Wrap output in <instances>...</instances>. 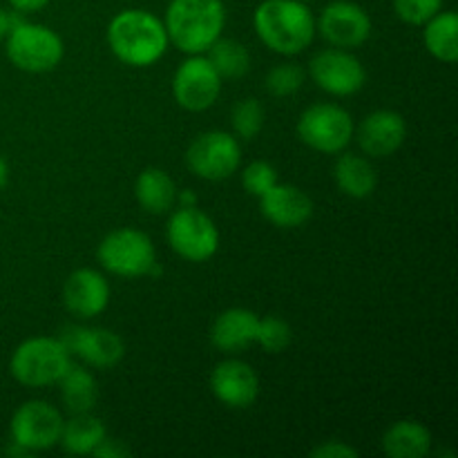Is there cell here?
I'll return each instance as SVG.
<instances>
[{"instance_id": "obj_7", "label": "cell", "mask_w": 458, "mask_h": 458, "mask_svg": "<svg viewBox=\"0 0 458 458\" xmlns=\"http://www.w3.org/2000/svg\"><path fill=\"white\" fill-rule=\"evenodd\" d=\"M168 244L188 262H206L217 253L219 231L213 219L195 206H179L165 226Z\"/></svg>"}, {"instance_id": "obj_13", "label": "cell", "mask_w": 458, "mask_h": 458, "mask_svg": "<svg viewBox=\"0 0 458 458\" xmlns=\"http://www.w3.org/2000/svg\"><path fill=\"white\" fill-rule=\"evenodd\" d=\"M58 340L65 344L70 356L83 358L88 365L98 369H112L125 356L123 340L103 327H65L58 334Z\"/></svg>"}, {"instance_id": "obj_2", "label": "cell", "mask_w": 458, "mask_h": 458, "mask_svg": "<svg viewBox=\"0 0 458 458\" xmlns=\"http://www.w3.org/2000/svg\"><path fill=\"white\" fill-rule=\"evenodd\" d=\"M168 43L164 22L143 9H125L107 25V45L125 65H152L164 56Z\"/></svg>"}, {"instance_id": "obj_5", "label": "cell", "mask_w": 458, "mask_h": 458, "mask_svg": "<svg viewBox=\"0 0 458 458\" xmlns=\"http://www.w3.org/2000/svg\"><path fill=\"white\" fill-rule=\"evenodd\" d=\"M7 38V58L22 72L43 74L61 63L63 40L54 30L36 22L18 21L12 25Z\"/></svg>"}, {"instance_id": "obj_37", "label": "cell", "mask_w": 458, "mask_h": 458, "mask_svg": "<svg viewBox=\"0 0 458 458\" xmlns=\"http://www.w3.org/2000/svg\"><path fill=\"white\" fill-rule=\"evenodd\" d=\"M177 201H179V206H195V201H197V197L192 195V192H182V195H177Z\"/></svg>"}, {"instance_id": "obj_28", "label": "cell", "mask_w": 458, "mask_h": 458, "mask_svg": "<svg viewBox=\"0 0 458 458\" xmlns=\"http://www.w3.org/2000/svg\"><path fill=\"white\" fill-rule=\"evenodd\" d=\"M264 125V107L258 98H244L233 107V128L237 137L250 141Z\"/></svg>"}, {"instance_id": "obj_1", "label": "cell", "mask_w": 458, "mask_h": 458, "mask_svg": "<svg viewBox=\"0 0 458 458\" xmlns=\"http://www.w3.org/2000/svg\"><path fill=\"white\" fill-rule=\"evenodd\" d=\"M253 25L259 40L284 56L304 52L316 36V18L300 0H264L255 9Z\"/></svg>"}, {"instance_id": "obj_27", "label": "cell", "mask_w": 458, "mask_h": 458, "mask_svg": "<svg viewBox=\"0 0 458 458\" xmlns=\"http://www.w3.org/2000/svg\"><path fill=\"white\" fill-rule=\"evenodd\" d=\"M293 331H291L289 322L282 320L277 316H267L258 320V331H255V343L268 353L284 352L291 344Z\"/></svg>"}, {"instance_id": "obj_25", "label": "cell", "mask_w": 458, "mask_h": 458, "mask_svg": "<svg viewBox=\"0 0 458 458\" xmlns=\"http://www.w3.org/2000/svg\"><path fill=\"white\" fill-rule=\"evenodd\" d=\"M425 45L434 58L454 63L458 58V16L454 12H438L425 22Z\"/></svg>"}, {"instance_id": "obj_14", "label": "cell", "mask_w": 458, "mask_h": 458, "mask_svg": "<svg viewBox=\"0 0 458 458\" xmlns=\"http://www.w3.org/2000/svg\"><path fill=\"white\" fill-rule=\"evenodd\" d=\"M318 30L327 43L340 49L360 47L371 34V21L365 9L349 0L329 3L320 13Z\"/></svg>"}, {"instance_id": "obj_34", "label": "cell", "mask_w": 458, "mask_h": 458, "mask_svg": "<svg viewBox=\"0 0 458 458\" xmlns=\"http://www.w3.org/2000/svg\"><path fill=\"white\" fill-rule=\"evenodd\" d=\"M49 0H9V4H12L18 13L38 12V9H43Z\"/></svg>"}, {"instance_id": "obj_3", "label": "cell", "mask_w": 458, "mask_h": 458, "mask_svg": "<svg viewBox=\"0 0 458 458\" xmlns=\"http://www.w3.org/2000/svg\"><path fill=\"white\" fill-rule=\"evenodd\" d=\"M226 9L222 0H173L165 9V34L186 54L208 52L222 36Z\"/></svg>"}, {"instance_id": "obj_33", "label": "cell", "mask_w": 458, "mask_h": 458, "mask_svg": "<svg viewBox=\"0 0 458 458\" xmlns=\"http://www.w3.org/2000/svg\"><path fill=\"white\" fill-rule=\"evenodd\" d=\"M92 454L98 458H123V456H130V450L123 445V443L106 437L101 443H98V447L92 452Z\"/></svg>"}, {"instance_id": "obj_35", "label": "cell", "mask_w": 458, "mask_h": 458, "mask_svg": "<svg viewBox=\"0 0 458 458\" xmlns=\"http://www.w3.org/2000/svg\"><path fill=\"white\" fill-rule=\"evenodd\" d=\"M9 30H12V13L0 9V40L9 34Z\"/></svg>"}, {"instance_id": "obj_6", "label": "cell", "mask_w": 458, "mask_h": 458, "mask_svg": "<svg viewBox=\"0 0 458 458\" xmlns=\"http://www.w3.org/2000/svg\"><path fill=\"white\" fill-rule=\"evenodd\" d=\"M97 258L106 271L119 277H141L155 273L157 253L150 237L134 228H119L98 244Z\"/></svg>"}, {"instance_id": "obj_11", "label": "cell", "mask_w": 458, "mask_h": 458, "mask_svg": "<svg viewBox=\"0 0 458 458\" xmlns=\"http://www.w3.org/2000/svg\"><path fill=\"white\" fill-rule=\"evenodd\" d=\"M222 92V76L215 72L208 58L192 54L174 72V101L188 112H204L217 101Z\"/></svg>"}, {"instance_id": "obj_18", "label": "cell", "mask_w": 458, "mask_h": 458, "mask_svg": "<svg viewBox=\"0 0 458 458\" xmlns=\"http://www.w3.org/2000/svg\"><path fill=\"white\" fill-rule=\"evenodd\" d=\"M262 215L280 228H298L307 224L313 215V201L302 188L291 183H276L259 197Z\"/></svg>"}, {"instance_id": "obj_16", "label": "cell", "mask_w": 458, "mask_h": 458, "mask_svg": "<svg viewBox=\"0 0 458 458\" xmlns=\"http://www.w3.org/2000/svg\"><path fill=\"white\" fill-rule=\"evenodd\" d=\"M110 302V286L106 277L94 268H79L72 273L63 286V304L76 318H97Z\"/></svg>"}, {"instance_id": "obj_23", "label": "cell", "mask_w": 458, "mask_h": 458, "mask_svg": "<svg viewBox=\"0 0 458 458\" xmlns=\"http://www.w3.org/2000/svg\"><path fill=\"white\" fill-rule=\"evenodd\" d=\"M106 437L107 432L103 420L85 411V414H72V419L63 423L61 441L58 443L70 454H92Z\"/></svg>"}, {"instance_id": "obj_8", "label": "cell", "mask_w": 458, "mask_h": 458, "mask_svg": "<svg viewBox=\"0 0 458 458\" xmlns=\"http://www.w3.org/2000/svg\"><path fill=\"white\" fill-rule=\"evenodd\" d=\"M298 137L309 148L325 155L343 152L353 137L352 114L334 103H316L300 116Z\"/></svg>"}, {"instance_id": "obj_20", "label": "cell", "mask_w": 458, "mask_h": 458, "mask_svg": "<svg viewBox=\"0 0 458 458\" xmlns=\"http://www.w3.org/2000/svg\"><path fill=\"white\" fill-rule=\"evenodd\" d=\"M383 450L392 458H423L432 450V434L416 420H398L383 434Z\"/></svg>"}, {"instance_id": "obj_15", "label": "cell", "mask_w": 458, "mask_h": 458, "mask_svg": "<svg viewBox=\"0 0 458 458\" xmlns=\"http://www.w3.org/2000/svg\"><path fill=\"white\" fill-rule=\"evenodd\" d=\"M210 389L222 405L246 410L259 396V378L250 365L242 360H224L210 374Z\"/></svg>"}, {"instance_id": "obj_31", "label": "cell", "mask_w": 458, "mask_h": 458, "mask_svg": "<svg viewBox=\"0 0 458 458\" xmlns=\"http://www.w3.org/2000/svg\"><path fill=\"white\" fill-rule=\"evenodd\" d=\"M242 182H244V188L250 195L262 197L264 192H268L277 183V173L267 161H253V164H249L244 168Z\"/></svg>"}, {"instance_id": "obj_19", "label": "cell", "mask_w": 458, "mask_h": 458, "mask_svg": "<svg viewBox=\"0 0 458 458\" xmlns=\"http://www.w3.org/2000/svg\"><path fill=\"white\" fill-rule=\"evenodd\" d=\"M258 320L250 309H228V311L219 313L215 320L213 331H210V340L215 347L224 353H240L246 347L255 343V331H258Z\"/></svg>"}, {"instance_id": "obj_26", "label": "cell", "mask_w": 458, "mask_h": 458, "mask_svg": "<svg viewBox=\"0 0 458 458\" xmlns=\"http://www.w3.org/2000/svg\"><path fill=\"white\" fill-rule=\"evenodd\" d=\"M208 61L222 79H240L250 70V54L242 43L217 38L208 47Z\"/></svg>"}, {"instance_id": "obj_9", "label": "cell", "mask_w": 458, "mask_h": 458, "mask_svg": "<svg viewBox=\"0 0 458 458\" xmlns=\"http://www.w3.org/2000/svg\"><path fill=\"white\" fill-rule=\"evenodd\" d=\"M242 150L240 141L233 134L213 130L204 132L191 143L186 152V164L191 173H195L206 182H222L240 168Z\"/></svg>"}, {"instance_id": "obj_12", "label": "cell", "mask_w": 458, "mask_h": 458, "mask_svg": "<svg viewBox=\"0 0 458 458\" xmlns=\"http://www.w3.org/2000/svg\"><path fill=\"white\" fill-rule=\"evenodd\" d=\"M309 74L316 81L318 88L335 94V97L356 94L367 81V72L362 63L349 49L340 47L318 52L309 63Z\"/></svg>"}, {"instance_id": "obj_10", "label": "cell", "mask_w": 458, "mask_h": 458, "mask_svg": "<svg viewBox=\"0 0 458 458\" xmlns=\"http://www.w3.org/2000/svg\"><path fill=\"white\" fill-rule=\"evenodd\" d=\"M63 416L45 401H30L16 410L12 419V438L27 452H43L58 445L63 432Z\"/></svg>"}, {"instance_id": "obj_29", "label": "cell", "mask_w": 458, "mask_h": 458, "mask_svg": "<svg viewBox=\"0 0 458 458\" xmlns=\"http://www.w3.org/2000/svg\"><path fill=\"white\" fill-rule=\"evenodd\" d=\"M304 70L295 63H282V65H276L267 74V89L273 94V97H291V94L298 92L304 83Z\"/></svg>"}, {"instance_id": "obj_17", "label": "cell", "mask_w": 458, "mask_h": 458, "mask_svg": "<svg viewBox=\"0 0 458 458\" xmlns=\"http://www.w3.org/2000/svg\"><path fill=\"white\" fill-rule=\"evenodd\" d=\"M405 119L394 110L371 112L358 128V143H360L362 152L374 159L394 155L405 143Z\"/></svg>"}, {"instance_id": "obj_30", "label": "cell", "mask_w": 458, "mask_h": 458, "mask_svg": "<svg viewBox=\"0 0 458 458\" xmlns=\"http://www.w3.org/2000/svg\"><path fill=\"white\" fill-rule=\"evenodd\" d=\"M396 16L407 25H425L443 9V0H394Z\"/></svg>"}, {"instance_id": "obj_21", "label": "cell", "mask_w": 458, "mask_h": 458, "mask_svg": "<svg viewBox=\"0 0 458 458\" xmlns=\"http://www.w3.org/2000/svg\"><path fill=\"white\" fill-rule=\"evenodd\" d=\"M134 195H137V201L146 213L161 215L168 213L177 204L179 192L168 173H164L161 168H146L137 177Z\"/></svg>"}, {"instance_id": "obj_24", "label": "cell", "mask_w": 458, "mask_h": 458, "mask_svg": "<svg viewBox=\"0 0 458 458\" xmlns=\"http://www.w3.org/2000/svg\"><path fill=\"white\" fill-rule=\"evenodd\" d=\"M56 385L61 387V398L70 414H85L97 405V380L83 367L70 365Z\"/></svg>"}, {"instance_id": "obj_4", "label": "cell", "mask_w": 458, "mask_h": 458, "mask_svg": "<svg viewBox=\"0 0 458 458\" xmlns=\"http://www.w3.org/2000/svg\"><path fill=\"white\" fill-rule=\"evenodd\" d=\"M70 365L72 356L61 340L38 335L18 344L9 371L25 387H47L56 385Z\"/></svg>"}, {"instance_id": "obj_32", "label": "cell", "mask_w": 458, "mask_h": 458, "mask_svg": "<svg viewBox=\"0 0 458 458\" xmlns=\"http://www.w3.org/2000/svg\"><path fill=\"white\" fill-rule=\"evenodd\" d=\"M311 456H318V458H356L358 450H353L352 445H347V443H343V441H327V443H322V445L313 447Z\"/></svg>"}, {"instance_id": "obj_22", "label": "cell", "mask_w": 458, "mask_h": 458, "mask_svg": "<svg viewBox=\"0 0 458 458\" xmlns=\"http://www.w3.org/2000/svg\"><path fill=\"white\" fill-rule=\"evenodd\" d=\"M335 183L344 195L353 199H365L376 191V170L369 164V159L360 155H340L334 168Z\"/></svg>"}, {"instance_id": "obj_36", "label": "cell", "mask_w": 458, "mask_h": 458, "mask_svg": "<svg viewBox=\"0 0 458 458\" xmlns=\"http://www.w3.org/2000/svg\"><path fill=\"white\" fill-rule=\"evenodd\" d=\"M7 182H9V165H7V159L0 155V191L7 186Z\"/></svg>"}]
</instances>
